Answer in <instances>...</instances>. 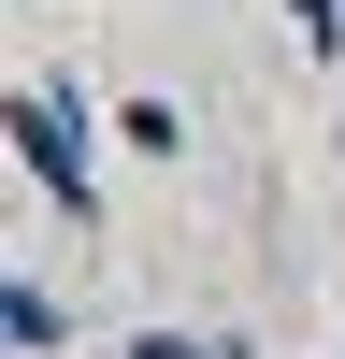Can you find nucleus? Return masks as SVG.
I'll use <instances>...</instances> for the list:
<instances>
[{"instance_id": "obj_4", "label": "nucleus", "mask_w": 345, "mask_h": 359, "mask_svg": "<svg viewBox=\"0 0 345 359\" xmlns=\"http://www.w3.org/2000/svg\"><path fill=\"white\" fill-rule=\"evenodd\" d=\"M288 29L302 43H345V0H288Z\"/></svg>"}, {"instance_id": "obj_2", "label": "nucleus", "mask_w": 345, "mask_h": 359, "mask_svg": "<svg viewBox=\"0 0 345 359\" xmlns=\"http://www.w3.org/2000/svg\"><path fill=\"white\" fill-rule=\"evenodd\" d=\"M0 345H15V359H58V345H72V316H58V287H43V273L0 287Z\"/></svg>"}, {"instance_id": "obj_1", "label": "nucleus", "mask_w": 345, "mask_h": 359, "mask_svg": "<svg viewBox=\"0 0 345 359\" xmlns=\"http://www.w3.org/2000/svg\"><path fill=\"white\" fill-rule=\"evenodd\" d=\"M15 158L43 172V201H72V230L101 216V172H86V101H72V86H15Z\"/></svg>"}, {"instance_id": "obj_3", "label": "nucleus", "mask_w": 345, "mask_h": 359, "mask_svg": "<svg viewBox=\"0 0 345 359\" xmlns=\"http://www.w3.org/2000/svg\"><path fill=\"white\" fill-rule=\"evenodd\" d=\"M115 130H130L144 158H187V115H172V101H130V115H115Z\"/></svg>"}]
</instances>
